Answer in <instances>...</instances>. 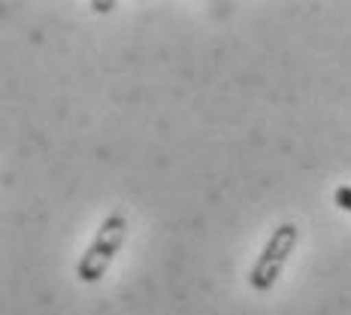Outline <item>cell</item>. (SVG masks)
Here are the masks:
<instances>
[{"label":"cell","instance_id":"2","mask_svg":"<svg viewBox=\"0 0 351 315\" xmlns=\"http://www.w3.org/2000/svg\"><path fill=\"white\" fill-rule=\"evenodd\" d=\"M297 243H300L297 224H282V228H276L273 237H269L267 246H263V252L258 255V261H254L252 273H248V285H252L254 291L273 288L276 279L282 276L285 264L291 258V252L297 248Z\"/></svg>","mask_w":351,"mask_h":315},{"label":"cell","instance_id":"1","mask_svg":"<svg viewBox=\"0 0 351 315\" xmlns=\"http://www.w3.org/2000/svg\"><path fill=\"white\" fill-rule=\"evenodd\" d=\"M124 237H128V218H124L121 212H115V215H109L106 222L100 224L94 243L88 246V252L82 255V261L76 264V276H79V279L88 282V285L104 279L109 264H112V258L119 255Z\"/></svg>","mask_w":351,"mask_h":315},{"label":"cell","instance_id":"3","mask_svg":"<svg viewBox=\"0 0 351 315\" xmlns=\"http://www.w3.org/2000/svg\"><path fill=\"white\" fill-rule=\"evenodd\" d=\"M333 203L342 212H351V185H339V188H336V191H333Z\"/></svg>","mask_w":351,"mask_h":315}]
</instances>
